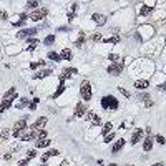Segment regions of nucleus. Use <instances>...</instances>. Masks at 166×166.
Listing matches in <instances>:
<instances>
[{
	"instance_id": "obj_1",
	"label": "nucleus",
	"mask_w": 166,
	"mask_h": 166,
	"mask_svg": "<svg viewBox=\"0 0 166 166\" xmlns=\"http://www.w3.org/2000/svg\"><path fill=\"white\" fill-rule=\"evenodd\" d=\"M120 103L113 95H106V97L101 98V108L103 110H118Z\"/></svg>"
},
{
	"instance_id": "obj_2",
	"label": "nucleus",
	"mask_w": 166,
	"mask_h": 166,
	"mask_svg": "<svg viewBox=\"0 0 166 166\" xmlns=\"http://www.w3.org/2000/svg\"><path fill=\"white\" fill-rule=\"evenodd\" d=\"M25 131H27V120H25V118H22V120H19V121L15 123L12 135H13L15 138H22L23 135H25Z\"/></svg>"
},
{
	"instance_id": "obj_3",
	"label": "nucleus",
	"mask_w": 166,
	"mask_h": 166,
	"mask_svg": "<svg viewBox=\"0 0 166 166\" xmlns=\"http://www.w3.org/2000/svg\"><path fill=\"white\" fill-rule=\"evenodd\" d=\"M80 95H81V98L85 101L91 100V85H90L88 80H83L81 81V85H80Z\"/></svg>"
},
{
	"instance_id": "obj_4",
	"label": "nucleus",
	"mask_w": 166,
	"mask_h": 166,
	"mask_svg": "<svg viewBox=\"0 0 166 166\" xmlns=\"http://www.w3.org/2000/svg\"><path fill=\"white\" fill-rule=\"evenodd\" d=\"M123 62H118V63H111L110 67H108V73L110 75H113V77H118V75H121V71H123Z\"/></svg>"
},
{
	"instance_id": "obj_5",
	"label": "nucleus",
	"mask_w": 166,
	"mask_h": 166,
	"mask_svg": "<svg viewBox=\"0 0 166 166\" xmlns=\"http://www.w3.org/2000/svg\"><path fill=\"white\" fill-rule=\"evenodd\" d=\"M48 13V10L47 9H40V10H35V12H32L30 13V20H33V22H40V20L45 19V15Z\"/></svg>"
},
{
	"instance_id": "obj_6",
	"label": "nucleus",
	"mask_w": 166,
	"mask_h": 166,
	"mask_svg": "<svg viewBox=\"0 0 166 166\" xmlns=\"http://www.w3.org/2000/svg\"><path fill=\"white\" fill-rule=\"evenodd\" d=\"M77 73H78V70H77V68H65L62 73H60V80H63V81H65L67 78H70L71 75H77Z\"/></svg>"
},
{
	"instance_id": "obj_7",
	"label": "nucleus",
	"mask_w": 166,
	"mask_h": 166,
	"mask_svg": "<svg viewBox=\"0 0 166 166\" xmlns=\"http://www.w3.org/2000/svg\"><path fill=\"white\" fill-rule=\"evenodd\" d=\"M37 33V28H23L22 32H19V38H30L32 35H35Z\"/></svg>"
},
{
	"instance_id": "obj_8",
	"label": "nucleus",
	"mask_w": 166,
	"mask_h": 166,
	"mask_svg": "<svg viewBox=\"0 0 166 166\" xmlns=\"http://www.w3.org/2000/svg\"><path fill=\"white\" fill-rule=\"evenodd\" d=\"M85 113H87V106L83 105V101L77 103V106H75V116L81 118V116H85Z\"/></svg>"
},
{
	"instance_id": "obj_9",
	"label": "nucleus",
	"mask_w": 166,
	"mask_h": 166,
	"mask_svg": "<svg viewBox=\"0 0 166 166\" xmlns=\"http://www.w3.org/2000/svg\"><path fill=\"white\" fill-rule=\"evenodd\" d=\"M91 20H93L97 25H100V27L106 23V17H105V15H101V13H93V15H91Z\"/></svg>"
},
{
	"instance_id": "obj_10",
	"label": "nucleus",
	"mask_w": 166,
	"mask_h": 166,
	"mask_svg": "<svg viewBox=\"0 0 166 166\" xmlns=\"http://www.w3.org/2000/svg\"><path fill=\"white\" fill-rule=\"evenodd\" d=\"M141 138H143V130H140L136 128L135 131H133V136H131V145H136L141 141Z\"/></svg>"
},
{
	"instance_id": "obj_11",
	"label": "nucleus",
	"mask_w": 166,
	"mask_h": 166,
	"mask_svg": "<svg viewBox=\"0 0 166 166\" xmlns=\"http://www.w3.org/2000/svg\"><path fill=\"white\" fill-rule=\"evenodd\" d=\"M45 125H47V118H45V116H40L30 128H32V130H43V126H45Z\"/></svg>"
},
{
	"instance_id": "obj_12",
	"label": "nucleus",
	"mask_w": 166,
	"mask_h": 166,
	"mask_svg": "<svg viewBox=\"0 0 166 166\" xmlns=\"http://www.w3.org/2000/svg\"><path fill=\"white\" fill-rule=\"evenodd\" d=\"M35 138H38V131H37V130H30V133H25V135L22 136V141H32V140H35Z\"/></svg>"
},
{
	"instance_id": "obj_13",
	"label": "nucleus",
	"mask_w": 166,
	"mask_h": 166,
	"mask_svg": "<svg viewBox=\"0 0 166 166\" xmlns=\"http://www.w3.org/2000/svg\"><path fill=\"white\" fill-rule=\"evenodd\" d=\"M123 148H125V140H118L116 143L113 145V148H111V153L116 155V153H120V149H123Z\"/></svg>"
},
{
	"instance_id": "obj_14",
	"label": "nucleus",
	"mask_w": 166,
	"mask_h": 166,
	"mask_svg": "<svg viewBox=\"0 0 166 166\" xmlns=\"http://www.w3.org/2000/svg\"><path fill=\"white\" fill-rule=\"evenodd\" d=\"M133 87L136 88V90H146L149 87V81H146V80H136Z\"/></svg>"
},
{
	"instance_id": "obj_15",
	"label": "nucleus",
	"mask_w": 166,
	"mask_h": 166,
	"mask_svg": "<svg viewBox=\"0 0 166 166\" xmlns=\"http://www.w3.org/2000/svg\"><path fill=\"white\" fill-rule=\"evenodd\" d=\"M63 91H65V81H63V80H60V85H58V88H57V91L52 95V98H53V100H57V98L63 93Z\"/></svg>"
},
{
	"instance_id": "obj_16",
	"label": "nucleus",
	"mask_w": 166,
	"mask_h": 166,
	"mask_svg": "<svg viewBox=\"0 0 166 166\" xmlns=\"http://www.w3.org/2000/svg\"><path fill=\"white\" fill-rule=\"evenodd\" d=\"M15 98H17V88L15 87H12L9 91L3 95V100H15Z\"/></svg>"
},
{
	"instance_id": "obj_17",
	"label": "nucleus",
	"mask_w": 166,
	"mask_h": 166,
	"mask_svg": "<svg viewBox=\"0 0 166 166\" xmlns=\"http://www.w3.org/2000/svg\"><path fill=\"white\" fill-rule=\"evenodd\" d=\"M153 141H155V140H153V138H149V136H148L146 140H145V143H143V149H145L146 153L153 149Z\"/></svg>"
},
{
	"instance_id": "obj_18",
	"label": "nucleus",
	"mask_w": 166,
	"mask_h": 166,
	"mask_svg": "<svg viewBox=\"0 0 166 166\" xmlns=\"http://www.w3.org/2000/svg\"><path fill=\"white\" fill-rule=\"evenodd\" d=\"M38 43L40 42L37 38H27V47H25V50H33Z\"/></svg>"
},
{
	"instance_id": "obj_19",
	"label": "nucleus",
	"mask_w": 166,
	"mask_h": 166,
	"mask_svg": "<svg viewBox=\"0 0 166 166\" xmlns=\"http://www.w3.org/2000/svg\"><path fill=\"white\" fill-rule=\"evenodd\" d=\"M27 19H28V15H27V13H22V15H20V20L13 22L12 25H13V27H22V25H23V23L27 22Z\"/></svg>"
},
{
	"instance_id": "obj_20",
	"label": "nucleus",
	"mask_w": 166,
	"mask_h": 166,
	"mask_svg": "<svg viewBox=\"0 0 166 166\" xmlns=\"http://www.w3.org/2000/svg\"><path fill=\"white\" fill-rule=\"evenodd\" d=\"M12 103H13V100H2V103H0V115H2Z\"/></svg>"
},
{
	"instance_id": "obj_21",
	"label": "nucleus",
	"mask_w": 166,
	"mask_h": 166,
	"mask_svg": "<svg viewBox=\"0 0 166 166\" xmlns=\"http://www.w3.org/2000/svg\"><path fill=\"white\" fill-rule=\"evenodd\" d=\"M77 10H78V3H71V9L68 10V20H73V19H75Z\"/></svg>"
},
{
	"instance_id": "obj_22",
	"label": "nucleus",
	"mask_w": 166,
	"mask_h": 166,
	"mask_svg": "<svg viewBox=\"0 0 166 166\" xmlns=\"http://www.w3.org/2000/svg\"><path fill=\"white\" fill-rule=\"evenodd\" d=\"M60 57H62V60H71V52H70V48H63L62 50V53H60Z\"/></svg>"
},
{
	"instance_id": "obj_23",
	"label": "nucleus",
	"mask_w": 166,
	"mask_h": 166,
	"mask_svg": "<svg viewBox=\"0 0 166 166\" xmlns=\"http://www.w3.org/2000/svg\"><path fill=\"white\" fill-rule=\"evenodd\" d=\"M52 73H53V70H50V68L42 70V71H38V73L35 75V78H43V77H48V75H52Z\"/></svg>"
},
{
	"instance_id": "obj_24",
	"label": "nucleus",
	"mask_w": 166,
	"mask_h": 166,
	"mask_svg": "<svg viewBox=\"0 0 166 166\" xmlns=\"http://www.w3.org/2000/svg\"><path fill=\"white\" fill-rule=\"evenodd\" d=\"M50 60H53V62H62V57H60V53H57V52H48V55H47Z\"/></svg>"
},
{
	"instance_id": "obj_25",
	"label": "nucleus",
	"mask_w": 166,
	"mask_h": 166,
	"mask_svg": "<svg viewBox=\"0 0 166 166\" xmlns=\"http://www.w3.org/2000/svg\"><path fill=\"white\" fill-rule=\"evenodd\" d=\"M151 10H153V7H149V5H143V7H141V10H140V15H141V17L149 15V13H151Z\"/></svg>"
},
{
	"instance_id": "obj_26",
	"label": "nucleus",
	"mask_w": 166,
	"mask_h": 166,
	"mask_svg": "<svg viewBox=\"0 0 166 166\" xmlns=\"http://www.w3.org/2000/svg\"><path fill=\"white\" fill-rule=\"evenodd\" d=\"M111 128H113V123H111V121H106V123H105V126H103V130H101L103 136L108 135V133H111Z\"/></svg>"
},
{
	"instance_id": "obj_27",
	"label": "nucleus",
	"mask_w": 166,
	"mask_h": 166,
	"mask_svg": "<svg viewBox=\"0 0 166 166\" xmlns=\"http://www.w3.org/2000/svg\"><path fill=\"white\" fill-rule=\"evenodd\" d=\"M52 143V140H38L37 143H35V146L37 148H47Z\"/></svg>"
},
{
	"instance_id": "obj_28",
	"label": "nucleus",
	"mask_w": 166,
	"mask_h": 166,
	"mask_svg": "<svg viewBox=\"0 0 166 166\" xmlns=\"http://www.w3.org/2000/svg\"><path fill=\"white\" fill-rule=\"evenodd\" d=\"M85 40H87V37H85V33H80L78 40H77V43H75V47H78V48H81V45L85 43Z\"/></svg>"
},
{
	"instance_id": "obj_29",
	"label": "nucleus",
	"mask_w": 166,
	"mask_h": 166,
	"mask_svg": "<svg viewBox=\"0 0 166 166\" xmlns=\"http://www.w3.org/2000/svg\"><path fill=\"white\" fill-rule=\"evenodd\" d=\"M38 103H40V98H33V100H32V103H28V110H30V111H35V108H37Z\"/></svg>"
},
{
	"instance_id": "obj_30",
	"label": "nucleus",
	"mask_w": 166,
	"mask_h": 166,
	"mask_svg": "<svg viewBox=\"0 0 166 166\" xmlns=\"http://www.w3.org/2000/svg\"><path fill=\"white\" fill-rule=\"evenodd\" d=\"M38 67H45V60H38V62H33V63H30V68H32V70L38 68Z\"/></svg>"
},
{
	"instance_id": "obj_31",
	"label": "nucleus",
	"mask_w": 166,
	"mask_h": 166,
	"mask_svg": "<svg viewBox=\"0 0 166 166\" xmlns=\"http://www.w3.org/2000/svg\"><path fill=\"white\" fill-rule=\"evenodd\" d=\"M55 40H57V37H55V35H48V37H45V40H43V43H45V45H52V43H55Z\"/></svg>"
},
{
	"instance_id": "obj_32",
	"label": "nucleus",
	"mask_w": 166,
	"mask_h": 166,
	"mask_svg": "<svg viewBox=\"0 0 166 166\" xmlns=\"http://www.w3.org/2000/svg\"><path fill=\"white\" fill-rule=\"evenodd\" d=\"M103 42H105V43H120V37H118V35H113V37H110V38H105Z\"/></svg>"
},
{
	"instance_id": "obj_33",
	"label": "nucleus",
	"mask_w": 166,
	"mask_h": 166,
	"mask_svg": "<svg viewBox=\"0 0 166 166\" xmlns=\"http://www.w3.org/2000/svg\"><path fill=\"white\" fill-rule=\"evenodd\" d=\"M27 105H28V98H20V103L17 105V108L22 110V108H25Z\"/></svg>"
},
{
	"instance_id": "obj_34",
	"label": "nucleus",
	"mask_w": 166,
	"mask_h": 166,
	"mask_svg": "<svg viewBox=\"0 0 166 166\" xmlns=\"http://www.w3.org/2000/svg\"><path fill=\"white\" fill-rule=\"evenodd\" d=\"M108 58L111 60V63H118V62H120V57H118L116 53H110V55H108Z\"/></svg>"
},
{
	"instance_id": "obj_35",
	"label": "nucleus",
	"mask_w": 166,
	"mask_h": 166,
	"mask_svg": "<svg viewBox=\"0 0 166 166\" xmlns=\"http://www.w3.org/2000/svg\"><path fill=\"white\" fill-rule=\"evenodd\" d=\"M100 123H101V118L93 116V120H91V126H100Z\"/></svg>"
},
{
	"instance_id": "obj_36",
	"label": "nucleus",
	"mask_w": 166,
	"mask_h": 166,
	"mask_svg": "<svg viewBox=\"0 0 166 166\" xmlns=\"http://www.w3.org/2000/svg\"><path fill=\"white\" fill-rule=\"evenodd\" d=\"M47 136H48L47 130H40L38 131V140H47Z\"/></svg>"
},
{
	"instance_id": "obj_37",
	"label": "nucleus",
	"mask_w": 166,
	"mask_h": 166,
	"mask_svg": "<svg viewBox=\"0 0 166 166\" xmlns=\"http://www.w3.org/2000/svg\"><path fill=\"white\" fill-rule=\"evenodd\" d=\"M38 7V2L32 0V2H27V9H37Z\"/></svg>"
},
{
	"instance_id": "obj_38",
	"label": "nucleus",
	"mask_w": 166,
	"mask_h": 166,
	"mask_svg": "<svg viewBox=\"0 0 166 166\" xmlns=\"http://www.w3.org/2000/svg\"><path fill=\"white\" fill-rule=\"evenodd\" d=\"M113 138H115V133H108V135H105V140H103V141H105V143H110Z\"/></svg>"
},
{
	"instance_id": "obj_39",
	"label": "nucleus",
	"mask_w": 166,
	"mask_h": 166,
	"mask_svg": "<svg viewBox=\"0 0 166 166\" xmlns=\"http://www.w3.org/2000/svg\"><path fill=\"white\" fill-rule=\"evenodd\" d=\"M37 156V151H35V149H28V151H27V158H28V159H32V158H35Z\"/></svg>"
},
{
	"instance_id": "obj_40",
	"label": "nucleus",
	"mask_w": 166,
	"mask_h": 166,
	"mask_svg": "<svg viewBox=\"0 0 166 166\" xmlns=\"http://www.w3.org/2000/svg\"><path fill=\"white\" fill-rule=\"evenodd\" d=\"M9 135H10V130H3V131L0 133V138H2V140H7Z\"/></svg>"
},
{
	"instance_id": "obj_41",
	"label": "nucleus",
	"mask_w": 166,
	"mask_h": 166,
	"mask_svg": "<svg viewBox=\"0 0 166 166\" xmlns=\"http://www.w3.org/2000/svg\"><path fill=\"white\" fill-rule=\"evenodd\" d=\"M155 140H156L159 145H165V143H166V140H165L163 136H161V135H156V136H155Z\"/></svg>"
},
{
	"instance_id": "obj_42",
	"label": "nucleus",
	"mask_w": 166,
	"mask_h": 166,
	"mask_svg": "<svg viewBox=\"0 0 166 166\" xmlns=\"http://www.w3.org/2000/svg\"><path fill=\"white\" fill-rule=\"evenodd\" d=\"M91 40H93V42H101L103 37H101V33H95V35L91 37Z\"/></svg>"
},
{
	"instance_id": "obj_43",
	"label": "nucleus",
	"mask_w": 166,
	"mask_h": 166,
	"mask_svg": "<svg viewBox=\"0 0 166 166\" xmlns=\"http://www.w3.org/2000/svg\"><path fill=\"white\" fill-rule=\"evenodd\" d=\"M47 155H48V156H58V155H60V151H58V149H50Z\"/></svg>"
},
{
	"instance_id": "obj_44",
	"label": "nucleus",
	"mask_w": 166,
	"mask_h": 166,
	"mask_svg": "<svg viewBox=\"0 0 166 166\" xmlns=\"http://www.w3.org/2000/svg\"><path fill=\"white\" fill-rule=\"evenodd\" d=\"M93 116H95V115H93V111H87V113H85V120H93Z\"/></svg>"
},
{
	"instance_id": "obj_45",
	"label": "nucleus",
	"mask_w": 166,
	"mask_h": 166,
	"mask_svg": "<svg viewBox=\"0 0 166 166\" xmlns=\"http://www.w3.org/2000/svg\"><path fill=\"white\" fill-rule=\"evenodd\" d=\"M48 155H47V153H45V155H43V156L40 158V161H42V165H45V163H47V161H48Z\"/></svg>"
},
{
	"instance_id": "obj_46",
	"label": "nucleus",
	"mask_w": 166,
	"mask_h": 166,
	"mask_svg": "<svg viewBox=\"0 0 166 166\" xmlns=\"http://www.w3.org/2000/svg\"><path fill=\"white\" fill-rule=\"evenodd\" d=\"M118 90H120V91H121V93H123V95H125V97H126V98H130V93H128V91H126V90H125V88H123V87H120V88H118Z\"/></svg>"
},
{
	"instance_id": "obj_47",
	"label": "nucleus",
	"mask_w": 166,
	"mask_h": 166,
	"mask_svg": "<svg viewBox=\"0 0 166 166\" xmlns=\"http://www.w3.org/2000/svg\"><path fill=\"white\" fill-rule=\"evenodd\" d=\"M28 161H30L28 158H27V159H22V161L19 163V166H27V165H28Z\"/></svg>"
},
{
	"instance_id": "obj_48",
	"label": "nucleus",
	"mask_w": 166,
	"mask_h": 166,
	"mask_svg": "<svg viewBox=\"0 0 166 166\" xmlns=\"http://www.w3.org/2000/svg\"><path fill=\"white\" fill-rule=\"evenodd\" d=\"M7 17H9V15H7V12H0V19H2V20H7Z\"/></svg>"
},
{
	"instance_id": "obj_49",
	"label": "nucleus",
	"mask_w": 166,
	"mask_h": 166,
	"mask_svg": "<svg viewBox=\"0 0 166 166\" xmlns=\"http://www.w3.org/2000/svg\"><path fill=\"white\" fill-rule=\"evenodd\" d=\"M158 90H159V91H166V81L163 83V85H159V87H158Z\"/></svg>"
},
{
	"instance_id": "obj_50",
	"label": "nucleus",
	"mask_w": 166,
	"mask_h": 166,
	"mask_svg": "<svg viewBox=\"0 0 166 166\" xmlns=\"http://www.w3.org/2000/svg\"><path fill=\"white\" fill-rule=\"evenodd\" d=\"M68 27H60V28H58V32H68Z\"/></svg>"
},
{
	"instance_id": "obj_51",
	"label": "nucleus",
	"mask_w": 166,
	"mask_h": 166,
	"mask_svg": "<svg viewBox=\"0 0 166 166\" xmlns=\"http://www.w3.org/2000/svg\"><path fill=\"white\" fill-rule=\"evenodd\" d=\"M10 158H12V155H10V153H7V155L3 156V159H10Z\"/></svg>"
},
{
	"instance_id": "obj_52",
	"label": "nucleus",
	"mask_w": 166,
	"mask_h": 166,
	"mask_svg": "<svg viewBox=\"0 0 166 166\" xmlns=\"http://www.w3.org/2000/svg\"><path fill=\"white\" fill-rule=\"evenodd\" d=\"M60 166H68V161H62V165Z\"/></svg>"
},
{
	"instance_id": "obj_53",
	"label": "nucleus",
	"mask_w": 166,
	"mask_h": 166,
	"mask_svg": "<svg viewBox=\"0 0 166 166\" xmlns=\"http://www.w3.org/2000/svg\"><path fill=\"white\" fill-rule=\"evenodd\" d=\"M151 166H163V163H155V165H151Z\"/></svg>"
},
{
	"instance_id": "obj_54",
	"label": "nucleus",
	"mask_w": 166,
	"mask_h": 166,
	"mask_svg": "<svg viewBox=\"0 0 166 166\" xmlns=\"http://www.w3.org/2000/svg\"><path fill=\"white\" fill-rule=\"evenodd\" d=\"M110 166H118L116 163H110Z\"/></svg>"
}]
</instances>
